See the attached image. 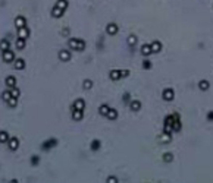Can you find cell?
Instances as JSON below:
<instances>
[{
    "mask_svg": "<svg viewBox=\"0 0 213 183\" xmlns=\"http://www.w3.org/2000/svg\"><path fill=\"white\" fill-rule=\"evenodd\" d=\"M106 117H107L109 120H115V119L118 117V110H116V109H110V110L107 112Z\"/></svg>",
    "mask_w": 213,
    "mask_h": 183,
    "instance_id": "7402d4cb",
    "label": "cell"
},
{
    "mask_svg": "<svg viewBox=\"0 0 213 183\" xmlns=\"http://www.w3.org/2000/svg\"><path fill=\"white\" fill-rule=\"evenodd\" d=\"M82 87H84L85 90H91V88H93V81H91V79H85V81L82 82Z\"/></svg>",
    "mask_w": 213,
    "mask_h": 183,
    "instance_id": "f546056e",
    "label": "cell"
},
{
    "mask_svg": "<svg viewBox=\"0 0 213 183\" xmlns=\"http://www.w3.org/2000/svg\"><path fill=\"white\" fill-rule=\"evenodd\" d=\"M207 122H213V110L207 113Z\"/></svg>",
    "mask_w": 213,
    "mask_h": 183,
    "instance_id": "60d3db41",
    "label": "cell"
},
{
    "mask_svg": "<svg viewBox=\"0 0 213 183\" xmlns=\"http://www.w3.org/2000/svg\"><path fill=\"white\" fill-rule=\"evenodd\" d=\"M29 34H31V32H29V28H26V26L18 28V37H19V38H25V40H26V38L29 37Z\"/></svg>",
    "mask_w": 213,
    "mask_h": 183,
    "instance_id": "52a82bcc",
    "label": "cell"
},
{
    "mask_svg": "<svg viewBox=\"0 0 213 183\" xmlns=\"http://www.w3.org/2000/svg\"><path fill=\"white\" fill-rule=\"evenodd\" d=\"M84 109H85V101H84L82 98H78V100H75L72 110H84Z\"/></svg>",
    "mask_w": 213,
    "mask_h": 183,
    "instance_id": "9c48e42d",
    "label": "cell"
},
{
    "mask_svg": "<svg viewBox=\"0 0 213 183\" xmlns=\"http://www.w3.org/2000/svg\"><path fill=\"white\" fill-rule=\"evenodd\" d=\"M57 56H59V59H60L62 62H69L72 54H71V51H69V50H60Z\"/></svg>",
    "mask_w": 213,
    "mask_h": 183,
    "instance_id": "8992f818",
    "label": "cell"
},
{
    "mask_svg": "<svg viewBox=\"0 0 213 183\" xmlns=\"http://www.w3.org/2000/svg\"><path fill=\"white\" fill-rule=\"evenodd\" d=\"M109 78H110L112 81H119V79L122 78V72L118 70V69H113V70L109 72Z\"/></svg>",
    "mask_w": 213,
    "mask_h": 183,
    "instance_id": "30bf717a",
    "label": "cell"
},
{
    "mask_svg": "<svg viewBox=\"0 0 213 183\" xmlns=\"http://www.w3.org/2000/svg\"><path fill=\"white\" fill-rule=\"evenodd\" d=\"M172 131H173V132H179V131H181V119H179L178 113H175V120H173V128H172Z\"/></svg>",
    "mask_w": 213,
    "mask_h": 183,
    "instance_id": "7c38bea8",
    "label": "cell"
},
{
    "mask_svg": "<svg viewBox=\"0 0 213 183\" xmlns=\"http://www.w3.org/2000/svg\"><path fill=\"white\" fill-rule=\"evenodd\" d=\"M7 106L9 107H12V109H15L16 106H18V98H15V97H12L9 101H7Z\"/></svg>",
    "mask_w": 213,
    "mask_h": 183,
    "instance_id": "4dcf8cb0",
    "label": "cell"
},
{
    "mask_svg": "<svg viewBox=\"0 0 213 183\" xmlns=\"http://www.w3.org/2000/svg\"><path fill=\"white\" fill-rule=\"evenodd\" d=\"M10 92H12V97H15V98H19V95H21V91L16 88V87H12V88H9Z\"/></svg>",
    "mask_w": 213,
    "mask_h": 183,
    "instance_id": "d6a6232c",
    "label": "cell"
},
{
    "mask_svg": "<svg viewBox=\"0 0 213 183\" xmlns=\"http://www.w3.org/2000/svg\"><path fill=\"white\" fill-rule=\"evenodd\" d=\"M7 147H9V149L10 151H16L18 148H19V139L18 138H9V141H7Z\"/></svg>",
    "mask_w": 213,
    "mask_h": 183,
    "instance_id": "3957f363",
    "label": "cell"
},
{
    "mask_svg": "<svg viewBox=\"0 0 213 183\" xmlns=\"http://www.w3.org/2000/svg\"><path fill=\"white\" fill-rule=\"evenodd\" d=\"M151 66H153V65H151L150 60H144V62H142V69H151Z\"/></svg>",
    "mask_w": 213,
    "mask_h": 183,
    "instance_id": "8d00e7d4",
    "label": "cell"
},
{
    "mask_svg": "<svg viewBox=\"0 0 213 183\" xmlns=\"http://www.w3.org/2000/svg\"><path fill=\"white\" fill-rule=\"evenodd\" d=\"M15 46H16V48H18V50H24L25 46H26V40H25V38H19V37H18V40H16Z\"/></svg>",
    "mask_w": 213,
    "mask_h": 183,
    "instance_id": "ffe728a7",
    "label": "cell"
},
{
    "mask_svg": "<svg viewBox=\"0 0 213 183\" xmlns=\"http://www.w3.org/2000/svg\"><path fill=\"white\" fill-rule=\"evenodd\" d=\"M13 68L16 69V70L25 69V60L24 59H15V60H13Z\"/></svg>",
    "mask_w": 213,
    "mask_h": 183,
    "instance_id": "4fadbf2b",
    "label": "cell"
},
{
    "mask_svg": "<svg viewBox=\"0 0 213 183\" xmlns=\"http://www.w3.org/2000/svg\"><path fill=\"white\" fill-rule=\"evenodd\" d=\"M4 84H6V87H7V88H12V87H16V78H15L13 75H10V76H7V78H6Z\"/></svg>",
    "mask_w": 213,
    "mask_h": 183,
    "instance_id": "5bb4252c",
    "label": "cell"
},
{
    "mask_svg": "<svg viewBox=\"0 0 213 183\" xmlns=\"http://www.w3.org/2000/svg\"><path fill=\"white\" fill-rule=\"evenodd\" d=\"M15 26H16V28L26 26V19H25V16H18V18L15 19Z\"/></svg>",
    "mask_w": 213,
    "mask_h": 183,
    "instance_id": "e0dca14e",
    "label": "cell"
},
{
    "mask_svg": "<svg viewBox=\"0 0 213 183\" xmlns=\"http://www.w3.org/2000/svg\"><path fill=\"white\" fill-rule=\"evenodd\" d=\"M118 31H119V26L115 22L107 23V26H106V32H107L109 35H116V34H118Z\"/></svg>",
    "mask_w": 213,
    "mask_h": 183,
    "instance_id": "277c9868",
    "label": "cell"
},
{
    "mask_svg": "<svg viewBox=\"0 0 213 183\" xmlns=\"http://www.w3.org/2000/svg\"><path fill=\"white\" fill-rule=\"evenodd\" d=\"M209 87H210V84H209V81H206V79H203V81L198 82V88H200L201 91H207Z\"/></svg>",
    "mask_w": 213,
    "mask_h": 183,
    "instance_id": "603a6c76",
    "label": "cell"
},
{
    "mask_svg": "<svg viewBox=\"0 0 213 183\" xmlns=\"http://www.w3.org/2000/svg\"><path fill=\"white\" fill-rule=\"evenodd\" d=\"M173 120H175V113L170 116H167L165 119V123H163V132H172V128H173Z\"/></svg>",
    "mask_w": 213,
    "mask_h": 183,
    "instance_id": "6da1fadb",
    "label": "cell"
},
{
    "mask_svg": "<svg viewBox=\"0 0 213 183\" xmlns=\"http://www.w3.org/2000/svg\"><path fill=\"white\" fill-rule=\"evenodd\" d=\"M84 117V110H72V119L75 122H79Z\"/></svg>",
    "mask_w": 213,
    "mask_h": 183,
    "instance_id": "2e32d148",
    "label": "cell"
},
{
    "mask_svg": "<svg viewBox=\"0 0 213 183\" xmlns=\"http://www.w3.org/2000/svg\"><path fill=\"white\" fill-rule=\"evenodd\" d=\"M129 109H131L132 112H140V110H141V101H140V100H132V101L129 103Z\"/></svg>",
    "mask_w": 213,
    "mask_h": 183,
    "instance_id": "8fae6325",
    "label": "cell"
},
{
    "mask_svg": "<svg viewBox=\"0 0 213 183\" xmlns=\"http://www.w3.org/2000/svg\"><path fill=\"white\" fill-rule=\"evenodd\" d=\"M128 98H129V94H125V95H123V101L126 103V101H128Z\"/></svg>",
    "mask_w": 213,
    "mask_h": 183,
    "instance_id": "7bdbcfd3",
    "label": "cell"
},
{
    "mask_svg": "<svg viewBox=\"0 0 213 183\" xmlns=\"http://www.w3.org/2000/svg\"><path fill=\"white\" fill-rule=\"evenodd\" d=\"M135 44H137V37H135V35H129V37H128V46L134 47Z\"/></svg>",
    "mask_w": 213,
    "mask_h": 183,
    "instance_id": "1f68e13d",
    "label": "cell"
},
{
    "mask_svg": "<svg viewBox=\"0 0 213 183\" xmlns=\"http://www.w3.org/2000/svg\"><path fill=\"white\" fill-rule=\"evenodd\" d=\"M78 41H79V38H69L68 40V46L71 47L72 50H78Z\"/></svg>",
    "mask_w": 213,
    "mask_h": 183,
    "instance_id": "44dd1931",
    "label": "cell"
},
{
    "mask_svg": "<svg viewBox=\"0 0 213 183\" xmlns=\"http://www.w3.org/2000/svg\"><path fill=\"white\" fill-rule=\"evenodd\" d=\"M162 97H163L165 101H172L175 98V92H173L172 88H165L163 92H162Z\"/></svg>",
    "mask_w": 213,
    "mask_h": 183,
    "instance_id": "7a4b0ae2",
    "label": "cell"
},
{
    "mask_svg": "<svg viewBox=\"0 0 213 183\" xmlns=\"http://www.w3.org/2000/svg\"><path fill=\"white\" fill-rule=\"evenodd\" d=\"M109 110H110V107H109L107 104H101V106L98 107V113H100L101 116H106Z\"/></svg>",
    "mask_w": 213,
    "mask_h": 183,
    "instance_id": "d4e9b609",
    "label": "cell"
},
{
    "mask_svg": "<svg viewBox=\"0 0 213 183\" xmlns=\"http://www.w3.org/2000/svg\"><path fill=\"white\" fill-rule=\"evenodd\" d=\"M150 47H151L153 53H159V51L162 50V43H160V41H157V40H154V41L150 44Z\"/></svg>",
    "mask_w": 213,
    "mask_h": 183,
    "instance_id": "ac0fdd59",
    "label": "cell"
},
{
    "mask_svg": "<svg viewBox=\"0 0 213 183\" xmlns=\"http://www.w3.org/2000/svg\"><path fill=\"white\" fill-rule=\"evenodd\" d=\"M3 60H4L6 63L13 62V60H15V53H13L12 50H6V51H3Z\"/></svg>",
    "mask_w": 213,
    "mask_h": 183,
    "instance_id": "5b68a950",
    "label": "cell"
},
{
    "mask_svg": "<svg viewBox=\"0 0 213 183\" xmlns=\"http://www.w3.org/2000/svg\"><path fill=\"white\" fill-rule=\"evenodd\" d=\"M10 98H12V92H10V90H7V91H4L3 94H1V100H3V101L7 103Z\"/></svg>",
    "mask_w": 213,
    "mask_h": 183,
    "instance_id": "83f0119b",
    "label": "cell"
},
{
    "mask_svg": "<svg viewBox=\"0 0 213 183\" xmlns=\"http://www.w3.org/2000/svg\"><path fill=\"white\" fill-rule=\"evenodd\" d=\"M63 9H60V7H57V6H54L53 9H51V16L54 18V19H59V18H62L63 16Z\"/></svg>",
    "mask_w": 213,
    "mask_h": 183,
    "instance_id": "ba28073f",
    "label": "cell"
},
{
    "mask_svg": "<svg viewBox=\"0 0 213 183\" xmlns=\"http://www.w3.org/2000/svg\"><path fill=\"white\" fill-rule=\"evenodd\" d=\"M122 72V78H126L128 75H129V70L128 69H123V70H120Z\"/></svg>",
    "mask_w": 213,
    "mask_h": 183,
    "instance_id": "ab89813d",
    "label": "cell"
},
{
    "mask_svg": "<svg viewBox=\"0 0 213 183\" xmlns=\"http://www.w3.org/2000/svg\"><path fill=\"white\" fill-rule=\"evenodd\" d=\"M85 46H87V44H85V41L79 38V41H78V50H76V51H82V50L85 48Z\"/></svg>",
    "mask_w": 213,
    "mask_h": 183,
    "instance_id": "d590c367",
    "label": "cell"
},
{
    "mask_svg": "<svg viewBox=\"0 0 213 183\" xmlns=\"http://www.w3.org/2000/svg\"><path fill=\"white\" fill-rule=\"evenodd\" d=\"M172 160H173V154L172 152H165L163 154V161L165 163H170Z\"/></svg>",
    "mask_w": 213,
    "mask_h": 183,
    "instance_id": "836d02e7",
    "label": "cell"
},
{
    "mask_svg": "<svg viewBox=\"0 0 213 183\" xmlns=\"http://www.w3.org/2000/svg\"><path fill=\"white\" fill-rule=\"evenodd\" d=\"M7 141H9V133L4 132V131H1L0 132V144H6Z\"/></svg>",
    "mask_w": 213,
    "mask_h": 183,
    "instance_id": "4316f807",
    "label": "cell"
},
{
    "mask_svg": "<svg viewBox=\"0 0 213 183\" xmlns=\"http://www.w3.org/2000/svg\"><path fill=\"white\" fill-rule=\"evenodd\" d=\"M106 182H107V183H116V182H118V177H115V176H109Z\"/></svg>",
    "mask_w": 213,
    "mask_h": 183,
    "instance_id": "f35d334b",
    "label": "cell"
},
{
    "mask_svg": "<svg viewBox=\"0 0 213 183\" xmlns=\"http://www.w3.org/2000/svg\"><path fill=\"white\" fill-rule=\"evenodd\" d=\"M170 139H172V136H170V133H169V132H163V135L160 136V141H162V142H165V144L170 142Z\"/></svg>",
    "mask_w": 213,
    "mask_h": 183,
    "instance_id": "f1b7e54d",
    "label": "cell"
},
{
    "mask_svg": "<svg viewBox=\"0 0 213 183\" xmlns=\"http://www.w3.org/2000/svg\"><path fill=\"white\" fill-rule=\"evenodd\" d=\"M151 53H153V50H151L150 44H144V46H141V54L142 56H150Z\"/></svg>",
    "mask_w": 213,
    "mask_h": 183,
    "instance_id": "d6986e66",
    "label": "cell"
},
{
    "mask_svg": "<svg viewBox=\"0 0 213 183\" xmlns=\"http://www.w3.org/2000/svg\"><path fill=\"white\" fill-rule=\"evenodd\" d=\"M9 47H10L9 40H1L0 41V51H6V50H9Z\"/></svg>",
    "mask_w": 213,
    "mask_h": 183,
    "instance_id": "cb8c5ba5",
    "label": "cell"
},
{
    "mask_svg": "<svg viewBox=\"0 0 213 183\" xmlns=\"http://www.w3.org/2000/svg\"><path fill=\"white\" fill-rule=\"evenodd\" d=\"M100 144H101V142H100L98 139H94V141H91V149H93V151H97V149L100 148Z\"/></svg>",
    "mask_w": 213,
    "mask_h": 183,
    "instance_id": "e575fe53",
    "label": "cell"
},
{
    "mask_svg": "<svg viewBox=\"0 0 213 183\" xmlns=\"http://www.w3.org/2000/svg\"><path fill=\"white\" fill-rule=\"evenodd\" d=\"M54 145H57V139H54V138H53V139H48V141H46V142L43 144V147H41V148L46 151V149H48V148H53Z\"/></svg>",
    "mask_w": 213,
    "mask_h": 183,
    "instance_id": "9a60e30c",
    "label": "cell"
},
{
    "mask_svg": "<svg viewBox=\"0 0 213 183\" xmlns=\"http://www.w3.org/2000/svg\"><path fill=\"white\" fill-rule=\"evenodd\" d=\"M68 34H69V29H68V28H65V29L62 31V35H68Z\"/></svg>",
    "mask_w": 213,
    "mask_h": 183,
    "instance_id": "b9f144b4",
    "label": "cell"
},
{
    "mask_svg": "<svg viewBox=\"0 0 213 183\" xmlns=\"http://www.w3.org/2000/svg\"><path fill=\"white\" fill-rule=\"evenodd\" d=\"M56 6L60 7V9H63V10H66V9H68V0H57V1H56Z\"/></svg>",
    "mask_w": 213,
    "mask_h": 183,
    "instance_id": "484cf974",
    "label": "cell"
},
{
    "mask_svg": "<svg viewBox=\"0 0 213 183\" xmlns=\"http://www.w3.org/2000/svg\"><path fill=\"white\" fill-rule=\"evenodd\" d=\"M38 163H40V158H38L37 155H32V157H31V166H37Z\"/></svg>",
    "mask_w": 213,
    "mask_h": 183,
    "instance_id": "74e56055",
    "label": "cell"
}]
</instances>
